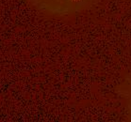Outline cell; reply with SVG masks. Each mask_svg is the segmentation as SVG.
<instances>
[{"label": "cell", "instance_id": "cell-1", "mask_svg": "<svg viewBox=\"0 0 131 122\" xmlns=\"http://www.w3.org/2000/svg\"><path fill=\"white\" fill-rule=\"evenodd\" d=\"M98 0H26L36 11L47 18L73 20L95 6Z\"/></svg>", "mask_w": 131, "mask_h": 122}, {"label": "cell", "instance_id": "cell-2", "mask_svg": "<svg viewBox=\"0 0 131 122\" xmlns=\"http://www.w3.org/2000/svg\"><path fill=\"white\" fill-rule=\"evenodd\" d=\"M118 93L126 110L128 118L131 120V79L125 81V83L118 87Z\"/></svg>", "mask_w": 131, "mask_h": 122}]
</instances>
